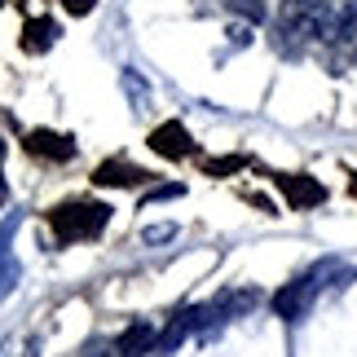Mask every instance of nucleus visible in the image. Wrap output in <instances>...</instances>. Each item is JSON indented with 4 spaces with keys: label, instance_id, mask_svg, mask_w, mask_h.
<instances>
[{
    "label": "nucleus",
    "instance_id": "f3484780",
    "mask_svg": "<svg viewBox=\"0 0 357 357\" xmlns=\"http://www.w3.org/2000/svg\"><path fill=\"white\" fill-rule=\"evenodd\" d=\"M349 190H353V199H357V176H353V185H349Z\"/></svg>",
    "mask_w": 357,
    "mask_h": 357
},
{
    "label": "nucleus",
    "instance_id": "ddd939ff",
    "mask_svg": "<svg viewBox=\"0 0 357 357\" xmlns=\"http://www.w3.org/2000/svg\"><path fill=\"white\" fill-rule=\"evenodd\" d=\"M123 89L132 93L137 111H146V84H142V75H137V71H123Z\"/></svg>",
    "mask_w": 357,
    "mask_h": 357
},
{
    "label": "nucleus",
    "instance_id": "9b49d317",
    "mask_svg": "<svg viewBox=\"0 0 357 357\" xmlns=\"http://www.w3.org/2000/svg\"><path fill=\"white\" fill-rule=\"evenodd\" d=\"M181 195H185V185H176V181H172V185H155V190H146V199H142V203L150 208V203H168V199H181Z\"/></svg>",
    "mask_w": 357,
    "mask_h": 357
},
{
    "label": "nucleus",
    "instance_id": "dca6fc26",
    "mask_svg": "<svg viewBox=\"0 0 357 357\" xmlns=\"http://www.w3.org/2000/svg\"><path fill=\"white\" fill-rule=\"evenodd\" d=\"M5 199H9V185H5V176H0V208H5Z\"/></svg>",
    "mask_w": 357,
    "mask_h": 357
},
{
    "label": "nucleus",
    "instance_id": "20e7f679",
    "mask_svg": "<svg viewBox=\"0 0 357 357\" xmlns=\"http://www.w3.org/2000/svg\"><path fill=\"white\" fill-rule=\"evenodd\" d=\"M155 172H146V168H137V163L128 159H106L98 172H93V185H102V190H137V185H146Z\"/></svg>",
    "mask_w": 357,
    "mask_h": 357
},
{
    "label": "nucleus",
    "instance_id": "1a4fd4ad",
    "mask_svg": "<svg viewBox=\"0 0 357 357\" xmlns=\"http://www.w3.org/2000/svg\"><path fill=\"white\" fill-rule=\"evenodd\" d=\"M18 278H22V265H18V256L5 247V252H0V300H5L13 287H18Z\"/></svg>",
    "mask_w": 357,
    "mask_h": 357
},
{
    "label": "nucleus",
    "instance_id": "6e6552de",
    "mask_svg": "<svg viewBox=\"0 0 357 357\" xmlns=\"http://www.w3.org/2000/svg\"><path fill=\"white\" fill-rule=\"evenodd\" d=\"M260 300V291H252V287H247V291H225V296H216L212 305H216V313H221V322H229V318H238V313H247Z\"/></svg>",
    "mask_w": 357,
    "mask_h": 357
},
{
    "label": "nucleus",
    "instance_id": "f257e3e1",
    "mask_svg": "<svg viewBox=\"0 0 357 357\" xmlns=\"http://www.w3.org/2000/svg\"><path fill=\"white\" fill-rule=\"evenodd\" d=\"M45 221H49L53 238L62 247L66 243H93V238H102L106 225H111V208H106V203H93V199H75V203L53 208Z\"/></svg>",
    "mask_w": 357,
    "mask_h": 357
},
{
    "label": "nucleus",
    "instance_id": "4468645a",
    "mask_svg": "<svg viewBox=\"0 0 357 357\" xmlns=\"http://www.w3.org/2000/svg\"><path fill=\"white\" fill-rule=\"evenodd\" d=\"M142 238H146V243H168V238H176V225H172V221H168V225H146Z\"/></svg>",
    "mask_w": 357,
    "mask_h": 357
},
{
    "label": "nucleus",
    "instance_id": "423d86ee",
    "mask_svg": "<svg viewBox=\"0 0 357 357\" xmlns=\"http://www.w3.org/2000/svg\"><path fill=\"white\" fill-rule=\"evenodd\" d=\"M26 155H36V159H53V163H66V159H75V142L71 137H62V132H49V128H36V132H26Z\"/></svg>",
    "mask_w": 357,
    "mask_h": 357
},
{
    "label": "nucleus",
    "instance_id": "6ab92c4d",
    "mask_svg": "<svg viewBox=\"0 0 357 357\" xmlns=\"http://www.w3.org/2000/svg\"><path fill=\"white\" fill-rule=\"evenodd\" d=\"M0 5H5V0H0Z\"/></svg>",
    "mask_w": 357,
    "mask_h": 357
},
{
    "label": "nucleus",
    "instance_id": "f03ea898",
    "mask_svg": "<svg viewBox=\"0 0 357 357\" xmlns=\"http://www.w3.org/2000/svg\"><path fill=\"white\" fill-rule=\"evenodd\" d=\"M335 269H340L335 260H322V265H313L309 273L291 278V282L282 287V291H273V300H269L273 313H278L282 322H300V318H305V313L313 309V300H318V291L326 287V278H331Z\"/></svg>",
    "mask_w": 357,
    "mask_h": 357
},
{
    "label": "nucleus",
    "instance_id": "f8f14e48",
    "mask_svg": "<svg viewBox=\"0 0 357 357\" xmlns=\"http://www.w3.org/2000/svg\"><path fill=\"white\" fill-rule=\"evenodd\" d=\"M229 9L243 13L247 22H265V5H260V0H229Z\"/></svg>",
    "mask_w": 357,
    "mask_h": 357
},
{
    "label": "nucleus",
    "instance_id": "2eb2a0df",
    "mask_svg": "<svg viewBox=\"0 0 357 357\" xmlns=\"http://www.w3.org/2000/svg\"><path fill=\"white\" fill-rule=\"evenodd\" d=\"M62 5H66V13H79V18H84V13H93L98 0H62Z\"/></svg>",
    "mask_w": 357,
    "mask_h": 357
},
{
    "label": "nucleus",
    "instance_id": "9d476101",
    "mask_svg": "<svg viewBox=\"0 0 357 357\" xmlns=\"http://www.w3.org/2000/svg\"><path fill=\"white\" fill-rule=\"evenodd\" d=\"M243 155H225V159H208V163H203V172H208V176H229V172H238L243 168Z\"/></svg>",
    "mask_w": 357,
    "mask_h": 357
},
{
    "label": "nucleus",
    "instance_id": "a211bd4d",
    "mask_svg": "<svg viewBox=\"0 0 357 357\" xmlns=\"http://www.w3.org/2000/svg\"><path fill=\"white\" fill-rule=\"evenodd\" d=\"M0 155H5V142H0Z\"/></svg>",
    "mask_w": 357,
    "mask_h": 357
},
{
    "label": "nucleus",
    "instance_id": "0eeeda50",
    "mask_svg": "<svg viewBox=\"0 0 357 357\" xmlns=\"http://www.w3.org/2000/svg\"><path fill=\"white\" fill-rule=\"evenodd\" d=\"M58 36H62V26L53 22V18H26V26H22V49L26 53H45V49L58 45Z\"/></svg>",
    "mask_w": 357,
    "mask_h": 357
},
{
    "label": "nucleus",
    "instance_id": "7ed1b4c3",
    "mask_svg": "<svg viewBox=\"0 0 357 357\" xmlns=\"http://www.w3.org/2000/svg\"><path fill=\"white\" fill-rule=\"evenodd\" d=\"M278 190H282L287 208H296V212H309L326 203V185L309 172H278Z\"/></svg>",
    "mask_w": 357,
    "mask_h": 357
},
{
    "label": "nucleus",
    "instance_id": "39448f33",
    "mask_svg": "<svg viewBox=\"0 0 357 357\" xmlns=\"http://www.w3.org/2000/svg\"><path fill=\"white\" fill-rule=\"evenodd\" d=\"M150 150L163 159H190L195 155V142H190V128L181 119H168V123H159L155 132H150Z\"/></svg>",
    "mask_w": 357,
    "mask_h": 357
}]
</instances>
